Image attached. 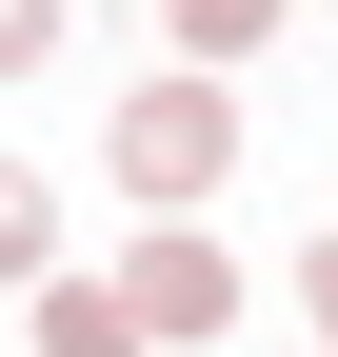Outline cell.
<instances>
[{
  "mask_svg": "<svg viewBox=\"0 0 338 357\" xmlns=\"http://www.w3.org/2000/svg\"><path fill=\"white\" fill-rule=\"evenodd\" d=\"M119 178H140V199H219L239 178V100L219 79H140V100H119Z\"/></svg>",
  "mask_w": 338,
  "mask_h": 357,
  "instance_id": "1",
  "label": "cell"
},
{
  "mask_svg": "<svg viewBox=\"0 0 338 357\" xmlns=\"http://www.w3.org/2000/svg\"><path fill=\"white\" fill-rule=\"evenodd\" d=\"M100 298H119V337L159 357V337H219V318H239V258H219V238H140Z\"/></svg>",
  "mask_w": 338,
  "mask_h": 357,
  "instance_id": "2",
  "label": "cell"
},
{
  "mask_svg": "<svg viewBox=\"0 0 338 357\" xmlns=\"http://www.w3.org/2000/svg\"><path fill=\"white\" fill-rule=\"evenodd\" d=\"M40 357H140V337H119V298H100V278H40Z\"/></svg>",
  "mask_w": 338,
  "mask_h": 357,
  "instance_id": "3",
  "label": "cell"
},
{
  "mask_svg": "<svg viewBox=\"0 0 338 357\" xmlns=\"http://www.w3.org/2000/svg\"><path fill=\"white\" fill-rule=\"evenodd\" d=\"M0 278H60V199H40L20 159H0Z\"/></svg>",
  "mask_w": 338,
  "mask_h": 357,
  "instance_id": "4",
  "label": "cell"
},
{
  "mask_svg": "<svg viewBox=\"0 0 338 357\" xmlns=\"http://www.w3.org/2000/svg\"><path fill=\"white\" fill-rule=\"evenodd\" d=\"M179 40H199V60H259V40H279V0H179Z\"/></svg>",
  "mask_w": 338,
  "mask_h": 357,
  "instance_id": "5",
  "label": "cell"
},
{
  "mask_svg": "<svg viewBox=\"0 0 338 357\" xmlns=\"http://www.w3.org/2000/svg\"><path fill=\"white\" fill-rule=\"evenodd\" d=\"M20 60H60V0H0V79Z\"/></svg>",
  "mask_w": 338,
  "mask_h": 357,
  "instance_id": "6",
  "label": "cell"
},
{
  "mask_svg": "<svg viewBox=\"0 0 338 357\" xmlns=\"http://www.w3.org/2000/svg\"><path fill=\"white\" fill-rule=\"evenodd\" d=\"M299 318H318V337H338V238H318V258H299Z\"/></svg>",
  "mask_w": 338,
  "mask_h": 357,
  "instance_id": "7",
  "label": "cell"
}]
</instances>
